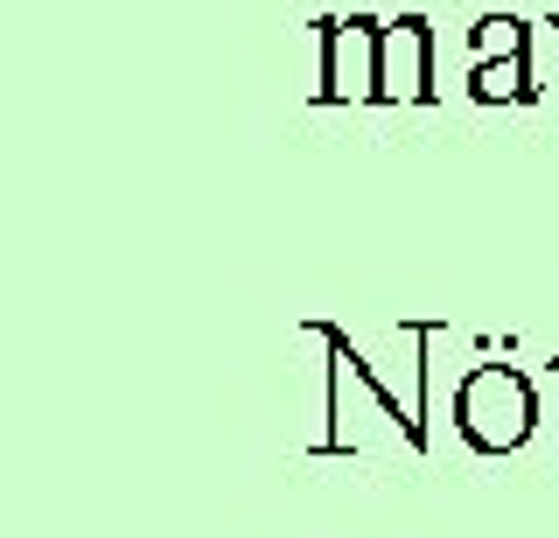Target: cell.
<instances>
[{
    "instance_id": "6da1fadb",
    "label": "cell",
    "mask_w": 559,
    "mask_h": 538,
    "mask_svg": "<svg viewBox=\"0 0 559 538\" xmlns=\"http://www.w3.org/2000/svg\"><path fill=\"white\" fill-rule=\"evenodd\" d=\"M322 98H384V22H322Z\"/></svg>"
},
{
    "instance_id": "7a4b0ae2",
    "label": "cell",
    "mask_w": 559,
    "mask_h": 538,
    "mask_svg": "<svg viewBox=\"0 0 559 538\" xmlns=\"http://www.w3.org/2000/svg\"><path fill=\"white\" fill-rule=\"evenodd\" d=\"M462 427L476 447H511L532 427V385L503 363H483L476 378L462 385Z\"/></svg>"
},
{
    "instance_id": "3957f363",
    "label": "cell",
    "mask_w": 559,
    "mask_h": 538,
    "mask_svg": "<svg viewBox=\"0 0 559 538\" xmlns=\"http://www.w3.org/2000/svg\"><path fill=\"white\" fill-rule=\"evenodd\" d=\"M427 22L419 14H399L384 28V98H427L433 77H427Z\"/></svg>"
},
{
    "instance_id": "277c9868",
    "label": "cell",
    "mask_w": 559,
    "mask_h": 538,
    "mask_svg": "<svg viewBox=\"0 0 559 538\" xmlns=\"http://www.w3.org/2000/svg\"><path fill=\"white\" fill-rule=\"evenodd\" d=\"M552 28H559V22H552Z\"/></svg>"
}]
</instances>
